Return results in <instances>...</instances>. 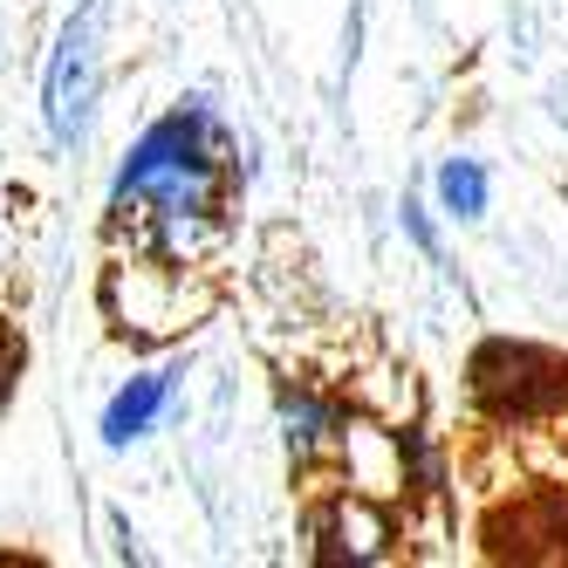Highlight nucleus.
Here are the masks:
<instances>
[{
    "label": "nucleus",
    "mask_w": 568,
    "mask_h": 568,
    "mask_svg": "<svg viewBox=\"0 0 568 568\" xmlns=\"http://www.w3.org/2000/svg\"><path fill=\"white\" fill-rule=\"evenodd\" d=\"M240 199V138L213 97H179L124 144L110 172L103 226L110 240L213 267L233 233Z\"/></svg>",
    "instance_id": "nucleus-1"
},
{
    "label": "nucleus",
    "mask_w": 568,
    "mask_h": 568,
    "mask_svg": "<svg viewBox=\"0 0 568 568\" xmlns=\"http://www.w3.org/2000/svg\"><path fill=\"white\" fill-rule=\"evenodd\" d=\"M213 308H220V274L213 267L131 247V240H110V254L97 267V315L116 343L172 349L192 329H206Z\"/></svg>",
    "instance_id": "nucleus-2"
},
{
    "label": "nucleus",
    "mask_w": 568,
    "mask_h": 568,
    "mask_svg": "<svg viewBox=\"0 0 568 568\" xmlns=\"http://www.w3.org/2000/svg\"><path fill=\"white\" fill-rule=\"evenodd\" d=\"M110 0H83L42 62V131L55 151H83L103 116V83H110Z\"/></svg>",
    "instance_id": "nucleus-3"
},
{
    "label": "nucleus",
    "mask_w": 568,
    "mask_h": 568,
    "mask_svg": "<svg viewBox=\"0 0 568 568\" xmlns=\"http://www.w3.org/2000/svg\"><path fill=\"white\" fill-rule=\"evenodd\" d=\"M302 535L322 568H384L404 555V514L377 494H356L343 479H308V507H302Z\"/></svg>",
    "instance_id": "nucleus-4"
},
{
    "label": "nucleus",
    "mask_w": 568,
    "mask_h": 568,
    "mask_svg": "<svg viewBox=\"0 0 568 568\" xmlns=\"http://www.w3.org/2000/svg\"><path fill=\"white\" fill-rule=\"evenodd\" d=\"M473 397L500 425H541L568 412V363L535 343H486L473 356Z\"/></svg>",
    "instance_id": "nucleus-5"
},
{
    "label": "nucleus",
    "mask_w": 568,
    "mask_h": 568,
    "mask_svg": "<svg viewBox=\"0 0 568 568\" xmlns=\"http://www.w3.org/2000/svg\"><path fill=\"white\" fill-rule=\"evenodd\" d=\"M315 479H343V486H356V494H377V500H390V507H412L404 425H390V418H377V412H363V404H349L343 438H336V459H329V473H315Z\"/></svg>",
    "instance_id": "nucleus-6"
},
{
    "label": "nucleus",
    "mask_w": 568,
    "mask_h": 568,
    "mask_svg": "<svg viewBox=\"0 0 568 568\" xmlns=\"http://www.w3.org/2000/svg\"><path fill=\"white\" fill-rule=\"evenodd\" d=\"M343 418H349V397H336L329 384L295 377V371L274 377V432H281V453H288V466L302 479L329 473L336 438H343Z\"/></svg>",
    "instance_id": "nucleus-7"
},
{
    "label": "nucleus",
    "mask_w": 568,
    "mask_h": 568,
    "mask_svg": "<svg viewBox=\"0 0 568 568\" xmlns=\"http://www.w3.org/2000/svg\"><path fill=\"white\" fill-rule=\"evenodd\" d=\"M172 404H179V371H172V363L131 371L124 384H116V390L103 397V418H97L103 453H131V445H144L158 425L172 418Z\"/></svg>",
    "instance_id": "nucleus-8"
},
{
    "label": "nucleus",
    "mask_w": 568,
    "mask_h": 568,
    "mask_svg": "<svg viewBox=\"0 0 568 568\" xmlns=\"http://www.w3.org/2000/svg\"><path fill=\"white\" fill-rule=\"evenodd\" d=\"M432 199L453 226H479L486 206H494V172H486L479 158L453 151V158H438V172H432Z\"/></svg>",
    "instance_id": "nucleus-9"
},
{
    "label": "nucleus",
    "mask_w": 568,
    "mask_h": 568,
    "mask_svg": "<svg viewBox=\"0 0 568 568\" xmlns=\"http://www.w3.org/2000/svg\"><path fill=\"white\" fill-rule=\"evenodd\" d=\"M21 377H28V336H21V322H14L8 308H0V412L14 404Z\"/></svg>",
    "instance_id": "nucleus-10"
},
{
    "label": "nucleus",
    "mask_w": 568,
    "mask_h": 568,
    "mask_svg": "<svg viewBox=\"0 0 568 568\" xmlns=\"http://www.w3.org/2000/svg\"><path fill=\"white\" fill-rule=\"evenodd\" d=\"M397 226H404V240L425 254V261H438V226H432V206H418V199H404L397 206Z\"/></svg>",
    "instance_id": "nucleus-11"
},
{
    "label": "nucleus",
    "mask_w": 568,
    "mask_h": 568,
    "mask_svg": "<svg viewBox=\"0 0 568 568\" xmlns=\"http://www.w3.org/2000/svg\"><path fill=\"white\" fill-rule=\"evenodd\" d=\"M0 267H8V233H0Z\"/></svg>",
    "instance_id": "nucleus-12"
}]
</instances>
